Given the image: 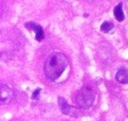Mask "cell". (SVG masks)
<instances>
[{
    "label": "cell",
    "instance_id": "cell-7",
    "mask_svg": "<svg viewBox=\"0 0 128 121\" xmlns=\"http://www.w3.org/2000/svg\"><path fill=\"white\" fill-rule=\"evenodd\" d=\"M114 16L116 19L118 21L121 22L124 20V14L123 11V3L120 2L114 8Z\"/></svg>",
    "mask_w": 128,
    "mask_h": 121
},
{
    "label": "cell",
    "instance_id": "cell-2",
    "mask_svg": "<svg viewBox=\"0 0 128 121\" xmlns=\"http://www.w3.org/2000/svg\"><path fill=\"white\" fill-rule=\"evenodd\" d=\"M94 98L95 92L93 88L90 86H84L77 94L76 103L82 108H88L91 106Z\"/></svg>",
    "mask_w": 128,
    "mask_h": 121
},
{
    "label": "cell",
    "instance_id": "cell-6",
    "mask_svg": "<svg viewBox=\"0 0 128 121\" xmlns=\"http://www.w3.org/2000/svg\"><path fill=\"white\" fill-rule=\"evenodd\" d=\"M116 80L120 84H128V69L126 68H120L116 75Z\"/></svg>",
    "mask_w": 128,
    "mask_h": 121
},
{
    "label": "cell",
    "instance_id": "cell-9",
    "mask_svg": "<svg viewBox=\"0 0 128 121\" xmlns=\"http://www.w3.org/2000/svg\"><path fill=\"white\" fill-rule=\"evenodd\" d=\"M40 90L41 89H36L34 92L32 94V99H37L38 98V96L40 95Z\"/></svg>",
    "mask_w": 128,
    "mask_h": 121
},
{
    "label": "cell",
    "instance_id": "cell-8",
    "mask_svg": "<svg viewBox=\"0 0 128 121\" xmlns=\"http://www.w3.org/2000/svg\"><path fill=\"white\" fill-rule=\"evenodd\" d=\"M113 28H114V24L112 23V22L104 21V23H102V24L101 25L100 29H101L102 32H103L104 33H108L112 30Z\"/></svg>",
    "mask_w": 128,
    "mask_h": 121
},
{
    "label": "cell",
    "instance_id": "cell-3",
    "mask_svg": "<svg viewBox=\"0 0 128 121\" xmlns=\"http://www.w3.org/2000/svg\"><path fill=\"white\" fill-rule=\"evenodd\" d=\"M25 28H27L28 29L34 31L36 33V40L38 42H41L44 38V32L42 28L36 24L35 22H28L24 24Z\"/></svg>",
    "mask_w": 128,
    "mask_h": 121
},
{
    "label": "cell",
    "instance_id": "cell-4",
    "mask_svg": "<svg viewBox=\"0 0 128 121\" xmlns=\"http://www.w3.org/2000/svg\"><path fill=\"white\" fill-rule=\"evenodd\" d=\"M14 92L8 86L3 85L1 86V104H9L14 98Z\"/></svg>",
    "mask_w": 128,
    "mask_h": 121
},
{
    "label": "cell",
    "instance_id": "cell-5",
    "mask_svg": "<svg viewBox=\"0 0 128 121\" xmlns=\"http://www.w3.org/2000/svg\"><path fill=\"white\" fill-rule=\"evenodd\" d=\"M58 104H59L60 108L63 113H64L66 115L72 116H76L75 112L76 111V109H75L72 106H70L69 104L67 103V102L64 100V98L60 97L58 98Z\"/></svg>",
    "mask_w": 128,
    "mask_h": 121
},
{
    "label": "cell",
    "instance_id": "cell-1",
    "mask_svg": "<svg viewBox=\"0 0 128 121\" xmlns=\"http://www.w3.org/2000/svg\"><path fill=\"white\" fill-rule=\"evenodd\" d=\"M68 65L64 54L62 53H53L48 57L45 62L44 72L45 74L51 80H56L62 76Z\"/></svg>",
    "mask_w": 128,
    "mask_h": 121
}]
</instances>
